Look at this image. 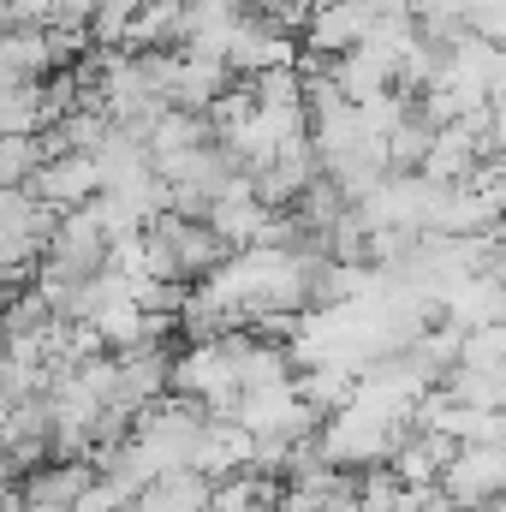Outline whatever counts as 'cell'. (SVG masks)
<instances>
[{
	"mask_svg": "<svg viewBox=\"0 0 506 512\" xmlns=\"http://www.w3.org/2000/svg\"><path fill=\"white\" fill-rule=\"evenodd\" d=\"M149 233V245L167 256V268H173V280L179 286H203L209 274H221L227 268V245L209 233V221H185V215H161V221H149L143 227Z\"/></svg>",
	"mask_w": 506,
	"mask_h": 512,
	"instance_id": "cell-1",
	"label": "cell"
},
{
	"mask_svg": "<svg viewBox=\"0 0 506 512\" xmlns=\"http://www.w3.org/2000/svg\"><path fill=\"white\" fill-rule=\"evenodd\" d=\"M441 495L453 501V512L495 507L506 495V447H483V441L453 447V459H447V471H441Z\"/></svg>",
	"mask_w": 506,
	"mask_h": 512,
	"instance_id": "cell-2",
	"label": "cell"
},
{
	"mask_svg": "<svg viewBox=\"0 0 506 512\" xmlns=\"http://www.w3.org/2000/svg\"><path fill=\"white\" fill-rule=\"evenodd\" d=\"M376 30V12L364 0H316L310 24H304V54L316 60H346L352 48H364Z\"/></svg>",
	"mask_w": 506,
	"mask_h": 512,
	"instance_id": "cell-3",
	"label": "cell"
},
{
	"mask_svg": "<svg viewBox=\"0 0 506 512\" xmlns=\"http://www.w3.org/2000/svg\"><path fill=\"white\" fill-rule=\"evenodd\" d=\"M24 191H30L36 203L60 209V215L90 209V203L102 197V185H96V161H90V155H54V161H42L36 179H30Z\"/></svg>",
	"mask_w": 506,
	"mask_h": 512,
	"instance_id": "cell-4",
	"label": "cell"
},
{
	"mask_svg": "<svg viewBox=\"0 0 506 512\" xmlns=\"http://www.w3.org/2000/svg\"><path fill=\"white\" fill-rule=\"evenodd\" d=\"M477 161H483V137L465 126V120H453V126H441L429 137V155H423V167H417V179H429V185H465L471 173H477Z\"/></svg>",
	"mask_w": 506,
	"mask_h": 512,
	"instance_id": "cell-5",
	"label": "cell"
},
{
	"mask_svg": "<svg viewBox=\"0 0 506 512\" xmlns=\"http://www.w3.org/2000/svg\"><path fill=\"white\" fill-rule=\"evenodd\" d=\"M203 221H209V233H215L227 251L239 256V251H251V245H262L268 209L251 197V179H239L227 197H215V203H209V215H203Z\"/></svg>",
	"mask_w": 506,
	"mask_h": 512,
	"instance_id": "cell-6",
	"label": "cell"
},
{
	"mask_svg": "<svg viewBox=\"0 0 506 512\" xmlns=\"http://www.w3.org/2000/svg\"><path fill=\"white\" fill-rule=\"evenodd\" d=\"M209 501H215V483H209V477H197V471H167V477H155V483L131 501V512H209Z\"/></svg>",
	"mask_w": 506,
	"mask_h": 512,
	"instance_id": "cell-7",
	"label": "cell"
},
{
	"mask_svg": "<svg viewBox=\"0 0 506 512\" xmlns=\"http://www.w3.org/2000/svg\"><path fill=\"white\" fill-rule=\"evenodd\" d=\"M203 143H215V131L203 114H185V108H167L155 131H149V143H143V155L149 161H173V155H191V149H203Z\"/></svg>",
	"mask_w": 506,
	"mask_h": 512,
	"instance_id": "cell-8",
	"label": "cell"
},
{
	"mask_svg": "<svg viewBox=\"0 0 506 512\" xmlns=\"http://www.w3.org/2000/svg\"><path fill=\"white\" fill-rule=\"evenodd\" d=\"M471 12H477V0H417V18H459V24H471Z\"/></svg>",
	"mask_w": 506,
	"mask_h": 512,
	"instance_id": "cell-9",
	"label": "cell"
},
{
	"mask_svg": "<svg viewBox=\"0 0 506 512\" xmlns=\"http://www.w3.org/2000/svg\"><path fill=\"white\" fill-rule=\"evenodd\" d=\"M376 12V24H393V18H417V0H364Z\"/></svg>",
	"mask_w": 506,
	"mask_h": 512,
	"instance_id": "cell-10",
	"label": "cell"
},
{
	"mask_svg": "<svg viewBox=\"0 0 506 512\" xmlns=\"http://www.w3.org/2000/svg\"><path fill=\"white\" fill-rule=\"evenodd\" d=\"M489 102H506V48H501V66H495V90H489Z\"/></svg>",
	"mask_w": 506,
	"mask_h": 512,
	"instance_id": "cell-11",
	"label": "cell"
},
{
	"mask_svg": "<svg viewBox=\"0 0 506 512\" xmlns=\"http://www.w3.org/2000/svg\"><path fill=\"white\" fill-rule=\"evenodd\" d=\"M12 24H18V18H12V6L0 0V30H12Z\"/></svg>",
	"mask_w": 506,
	"mask_h": 512,
	"instance_id": "cell-12",
	"label": "cell"
},
{
	"mask_svg": "<svg viewBox=\"0 0 506 512\" xmlns=\"http://www.w3.org/2000/svg\"><path fill=\"white\" fill-rule=\"evenodd\" d=\"M489 512H506V495H501V501H495V507H489Z\"/></svg>",
	"mask_w": 506,
	"mask_h": 512,
	"instance_id": "cell-13",
	"label": "cell"
}]
</instances>
